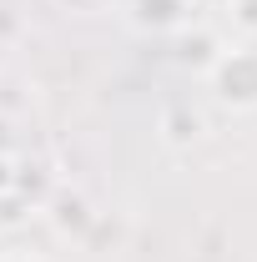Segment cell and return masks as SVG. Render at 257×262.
Returning <instances> with one entry per match:
<instances>
[{"label": "cell", "instance_id": "cell-1", "mask_svg": "<svg viewBox=\"0 0 257 262\" xmlns=\"http://www.w3.org/2000/svg\"><path fill=\"white\" fill-rule=\"evenodd\" d=\"M207 86L227 111H257V51L222 46V56L207 66Z\"/></svg>", "mask_w": 257, "mask_h": 262}, {"label": "cell", "instance_id": "cell-2", "mask_svg": "<svg viewBox=\"0 0 257 262\" xmlns=\"http://www.w3.org/2000/svg\"><path fill=\"white\" fill-rule=\"evenodd\" d=\"M187 15H192V0H131V20L141 26V31H182L187 26Z\"/></svg>", "mask_w": 257, "mask_h": 262}, {"label": "cell", "instance_id": "cell-3", "mask_svg": "<svg viewBox=\"0 0 257 262\" xmlns=\"http://www.w3.org/2000/svg\"><path fill=\"white\" fill-rule=\"evenodd\" d=\"M51 222H56L61 232H86L91 222H96V212L86 207L81 192H56V202H51Z\"/></svg>", "mask_w": 257, "mask_h": 262}, {"label": "cell", "instance_id": "cell-4", "mask_svg": "<svg viewBox=\"0 0 257 262\" xmlns=\"http://www.w3.org/2000/svg\"><path fill=\"white\" fill-rule=\"evenodd\" d=\"M217 56H222V40H217V35H207V31L182 35V51H177V61H182V66H197V71H207Z\"/></svg>", "mask_w": 257, "mask_h": 262}, {"label": "cell", "instance_id": "cell-5", "mask_svg": "<svg viewBox=\"0 0 257 262\" xmlns=\"http://www.w3.org/2000/svg\"><path fill=\"white\" fill-rule=\"evenodd\" d=\"M227 15H232V31L237 35H257V0H232Z\"/></svg>", "mask_w": 257, "mask_h": 262}, {"label": "cell", "instance_id": "cell-6", "mask_svg": "<svg viewBox=\"0 0 257 262\" xmlns=\"http://www.w3.org/2000/svg\"><path fill=\"white\" fill-rule=\"evenodd\" d=\"M10 192H20V171H15L10 157H0V202H5Z\"/></svg>", "mask_w": 257, "mask_h": 262}, {"label": "cell", "instance_id": "cell-7", "mask_svg": "<svg viewBox=\"0 0 257 262\" xmlns=\"http://www.w3.org/2000/svg\"><path fill=\"white\" fill-rule=\"evenodd\" d=\"M15 151V131H10V121L0 116V157H10Z\"/></svg>", "mask_w": 257, "mask_h": 262}, {"label": "cell", "instance_id": "cell-8", "mask_svg": "<svg viewBox=\"0 0 257 262\" xmlns=\"http://www.w3.org/2000/svg\"><path fill=\"white\" fill-rule=\"evenodd\" d=\"M0 262H40L35 252H20V247H10V252H0Z\"/></svg>", "mask_w": 257, "mask_h": 262}, {"label": "cell", "instance_id": "cell-9", "mask_svg": "<svg viewBox=\"0 0 257 262\" xmlns=\"http://www.w3.org/2000/svg\"><path fill=\"white\" fill-rule=\"evenodd\" d=\"M232 0H192V10H227Z\"/></svg>", "mask_w": 257, "mask_h": 262}]
</instances>
